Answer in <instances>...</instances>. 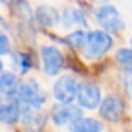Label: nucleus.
<instances>
[{
    "mask_svg": "<svg viewBox=\"0 0 132 132\" xmlns=\"http://www.w3.org/2000/svg\"><path fill=\"white\" fill-rule=\"evenodd\" d=\"M112 44H114V40L108 31L94 30V31L88 33L87 43L81 51L87 60H97V58L105 55L112 48Z\"/></svg>",
    "mask_w": 132,
    "mask_h": 132,
    "instance_id": "f257e3e1",
    "label": "nucleus"
},
{
    "mask_svg": "<svg viewBox=\"0 0 132 132\" xmlns=\"http://www.w3.org/2000/svg\"><path fill=\"white\" fill-rule=\"evenodd\" d=\"M95 20L102 27V30L108 31L109 34L111 33L117 34V33H121L125 30V21L122 20L118 9L115 6H111V4L101 6L95 12Z\"/></svg>",
    "mask_w": 132,
    "mask_h": 132,
    "instance_id": "f03ea898",
    "label": "nucleus"
},
{
    "mask_svg": "<svg viewBox=\"0 0 132 132\" xmlns=\"http://www.w3.org/2000/svg\"><path fill=\"white\" fill-rule=\"evenodd\" d=\"M78 88L80 84L77 82L72 75H63L54 82V97L61 104H71L74 100H77Z\"/></svg>",
    "mask_w": 132,
    "mask_h": 132,
    "instance_id": "7ed1b4c3",
    "label": "nucleus"
},
{
    "mask_svg": "<svg viewBox=\"0 0 132 132\" xmlns=\"http://www.w3.org/2000/svg\"><path fill=\"white\" fill-rule=\"evenodd\" d=\"M17 98L27 106H33V108H40L47 100L46 94L34 80H29L19 87Z\"/></svg>",
    "mask_w": 132,
    "mask_h": 132,
    "instance_id": "20e7f679",
    "label": "nucleus"
},
{
    "mask_svg": "<svg viewBox=\"0 0 132 132\" xmlns=\"http://www.w3.org/2000/svg\"><path fill=\"white\" fill-rule=\"evenodd\" d=\"M41 63L46 74L57 75L64 67V55L57 47L54 46H44L40 51Z\"/></svg>",
    "mask_w": 132,
    "mask_h": 132,
    "instance_id": "39448f33",
    "label": "nucleus"
},
{
    "mask_svg": "<svg viewBox=\"0 0 132 132\" xmlns=\"http://www.w3.org/2000/svg\"><path fill=\"white\" fill-rule=\"evenodd\" d=\"M77 101L82 108L87 109H95L101 105L102 97H101V89L95 84L91 82H82L80 84L77 94Z\"/></svg>",
    "mask_w": 132,
    "mask_h": 132,
    "instance_id": "423d86ee",
    "label": "nucleus"
},
{
    "mask_svg": "<svg viewBox=\"0 0 132 132\" xmlns=\"http://www.w3.org/2000/svg\"><path fill=\"white\" fill-rule=\"evenodd\" d=\"M100 115L109 122H119L123 115V102L117 95H108L100 105Z\"/></svg>",
    "mask_w": 132,
    "mask_h": 132,
    "instance_id": "0eeeda50",
    "label": "nucleus"
},
{
    "mask_svg": "<svg viewBox=\"0 0 132 132\" xmlns=\"http://www.w3.org/2000/svg\"><path fill=\"white\" fill-rule=\"evenodd\" d=\"M51 119L57 125H72L81 119V109L72 104H63V105L54 106L51 112Z\"/></svg>",
    "mask_w": 132,
    "mask_h": 132,
    "instance_id": "6e6552de",
    "label": "nucleus"
},
{
    "mask_svg": "<svg viewBox=\"0 0 132 132\" xmlns=\"http://www.w3.org/2000/svg\"><path fill=\"white\" fill-rule=\"evenodd\" d=\"M34 16L38 23L46 27H53L61 21L60 13L51 6H38L34 12Z\"/></svg>",
    "mask_w": 132,
    "mask_h": 132,
    "instance_id": "1a4fd4ad",
    "label": "nucleus"
},
{
    "mask_svg": "<svg viewBox=\"0 0 132 132\" xmlns=\"http://www.w3.org/2000/svg\"><path fill=\"white\" fill-rule=\"evenodd\" d=\"M19 81L14 74L9 71H3L0 75V92L4 98H10L13 95H17L19 92Z\"/></svg>",
    "mask_w": 132,
    "mask_h": 132,
    "instance_id": "9d476101",
    "label": "nucleus"
},
{
    "mask_svg": "<svg viewBox=\"0 0 132 132\" xmlns=\"http://www.w3.org/2000/svg\"><path fill=\"white\" fill-rule=\"evenodd\" d=\"M23 123L29 131H40L44 125V117L37 111V108L29 106L23 111Z\"/></svg>",
    "mask_w": 132,
    "mask_h": 132,
    "instance_id": "9b49d317",
    "label": "nucleus"
},
{
    "mask_svg": "<svg viewBox=\"0 0 132 132\" xmlns=\"http://www.w3.org/2000/svg\"><path fill=\"white\" fill-rule=\"evenodd\" d=\"M21 115H23V111L14 102H7L0 106V119L4 123H9V125L16 123L21 118Z\"/></svg>",
    "mask_w": 132,
    "mask_h": 132,
    "instance_id": "f8f14e48",
    "label": "nucleus"
},
{
    "mask_svg": "<svg viewBox=\"0 0 132 132\" xmlns=\"http://www.w3.org/2000/svg\"><path fill=\"white\" fill-rule=\"evenodd\" d=\"M102 123L94 118H81L71 125V132H101Z\"/></svg>",
    "mask_w": 132,
    "mask_h": 132,
    "instance_id": "ddd939ff",
    "label": "nucleus"
},
{
    "mask_svg": "<svg viewBox=\"0 0 132 132\" xmlns=\"http://www.w3.org/2000/svg\"><path fill=\"white\" fill-rule=\"evenodd\" d=\"M61 21L64 23V27H71L74 24H84L85 26V16L78 9H65L61 14Z\"/></svg>",
    "mask_w": 132,
    "mask_h": 132,
    "instance_id": "4468645a",
    "label": "nucleus"
},
{
    "mask_svg": "<svg viewBox=\"0 0 132 132\" xmlns=\"http://www.w3.org/2000/svg\"><path fill=\"white\" fill-rule=\"evenodd\" d=\"M87 37H88V34H87L84 30H75V31L70 33V34L67 36L65 41L71 47H74V48L82 50L84 46H85V43H87Z\"/></svg>",
    "mask_w": 132,
    "mask_h": 132,
    "instance_id": "2eb2a0df",
    "label": "nucleus"
},
{
    "mask_svg": "<svg viewBox=\"0 0 132 132\" xmlns=\"http://www.w3.org/2000/svg\"><path fill=\"white\" fill-rule=\"evenodd\" d=\"M115 58L125 71L132 74V48H119L115 53Z\"/></svg>",
    "mask_w": 132,
    "mask_h": 132,
    "instance_id": "dca6fc26",
    "label": "nucleus"
},
{
    "mask_svg": "<svg viewBox=\"0 0 132 132\" xmlns=\"http://www.w3.org/2000/svg\"><path fill=\"white\" fill-rule=\"evenodd\" d=\"M16 63H17L19 68H20V71L23 72H27L29 71V68L31 67V60H30V57L27 54H17V57H16Z\"/></svg>",
    "mask_w": 132,
    "mask_h": 132,
    "instance_id": "f3484780",
    "label": "nucleus"
},
{
    "mask_svg": "<svg viewBox=\"0 0 132 132\" xmlns=\"http://www.w3.org/2000/svg\"><path fill=\"white\" fill-rule=\"evenodd\" d=\"M9 51H10V41L7 38V36L4 33H2L0 34V54L6 55Z\"/></svg>",
    "mask_w": 132,
    "mask_h": 132,
    "instance_id": "a211bd4d",
    "label": "nucleus"
},
{
    "mask_svg": "<svg viewBox=\"0 0 132 132\" xmlns=\"http://www.w3.org/2000/svg\"><path fill=\"white\" fill-rule=\"evenodd\" d=\"M16 0H2V3L4 4V6H10V4H13Z\"/></svg>",
    "mask_w": 132,
    "mask_h": 132,
    "instance_id": "6ab92c4d",
    "label": "nucleus"
},
{
    "mask_svg": "<svg viewBox=\"0 0 132 132\" xmlns=\"http://www.w3.org/2000/svg\"><path fill=\"white\" fill-rule=\"evenodd\" d=\"M94 2H98V3H102L104 0H94Z\"/></svg>",
    "mask_w": 132,
    "mask_h": 132,
    "instance_id": "aec40b11",
    "label": "nucleus"
},
{
    "mask_svg": "<svg viewBox=\"0 0 132 132\" xmlns=\"http://www.w3.org/2000/svg\"><path fill=\"white\" fill-rule=\"evenodd\" d=\"M131 46H132V37H131Z\"/></svg>",
    "mask_w": 132,
    "mask_h": 132,
    "instance_id": "412c9836",
    "label": "nucleus"
},
{
    "mask_svg": "<svg viewBox=\"0 0 132 132\" xmlns=\"http://www.w3.org/2000/svg\"><path fill=\"white\" fill-rule=\"evenodd\" d=\"M131 88H132V82H131Z\"/></svg>",
    "mask_w": 132,
    "mask_h": 132,
    "instance_id": "4be33fe9",
    "label": "nucleus"
}]
</instances>
